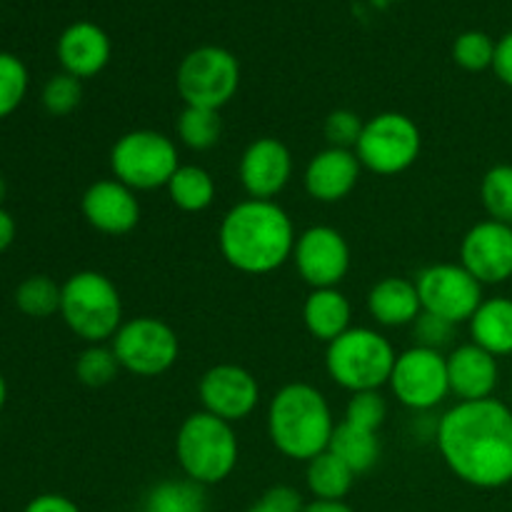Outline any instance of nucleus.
<instances>
[{"label":"nucleus","mask_w":512,"mask_h":512,"mask_svg":"<svg viewBox=\"0 0 512 512\" xmlns=\"http://www.w3.org/2000/svg\"><path fill=\"white\" fill-rule=\"evenodd\" d=\"M435 438L445 465L463 483L480 490L512 483V410L500 400L453 405Z\"/></svg>","instance_id":"nucleus-1"},{"label":"nucleus","mask_w":512,"mask_h":512,"mask_svg":"<svg viewBox=\"0 0 512 512\" xmlns=\"http://www.w3.org/2000/svg\"><path fill=\"white\" fill-rule=\"evenodd\" d=\"M295 225L275 200H240L220 220L218 248L245 275H268L293 260Z\"/></svg>","instance_id":"nucleus-2"},{"label":"nucleus","mask_w":512,"mask_h":512,"mask_svg":"<svg viewBox=\"0 0 512 512\" xmlns=\"http://www.w3.org/2000/svg\"><path fill=\"white\" fill-rule=\"evenodd\" d=\"M335 425L325 395L308 383L283 385L268 405L270 443L290 460L308 463L325 453Z\"/></svg>","instance_id":"nucleus-3"},{"label":"nucleus","mask_w":512,"mask_h":512,"mask_svg":"<svg viewBox=\"0 0 512 512\" xmlns=\"http://www.w3.org/2000/svg\"><path fill=\"white\" fill-rule=\"evenodd\" d=\"M238 455L240 445L233 425L205 410L188 415L175 435V458L180 470L203 488L223 483L238 465Z\"/></svg>","instance_id":"nucleus-4"},{"label":"nucleus","mask_w":512,"mask_h":512,"mask_svg":"<svg viewBox=\"0 0 512 512\" xmlns=\"http://www.w3.org/2000/svg\"><path fill=\"white\" fill-rule=\"evenodd\" d=\"M395 360L398 353L393 343L373 328L345 330L325 350V370L330 380L350 395L388 385Z\"/></svg>","instance_id":"nucleus-5"},{"label":"nucleus","mask_w":512,"mask_h":512,"mask_svg":"<svg viewBox=\"0 0 512 512\" xmlns=\"http://www.w3.org/2000/svg\"><path fill=\"white\" fill-rule=\"evenodd\" d=\"M60 315L78 338L98 345L113 340L123 325V300L108 275L80 270L63 283Z\"/></svg>","instance_id":"nucleus-6"},{"label":"nucleus","mask_w":512,"mask_h":512,"mask_svg":"<svg viewBox=\"0 0 512 512\" xmlns=\"http://www.w3.org/2000/svg\"><path fill=\"white\" fill-rule=\"evenodd\" d=\"M178 168V145L158 130H130L110 148L113 178L133 190L165 188Z\"/></svg>","instance_id":"nucleus-7"},{"label":"nucleus","mask_w":512,"mask_h":512,"mask_svg":"<svg viewBox=\"0 0 512 512\" xmlns=\"http://www.w3.org/2000/svg\"><path fill=\"white\" fill-rule=\"evenodd\" d=\"M175 85L185 105L220 110L238 93L240 63L230 50L200 45L178 65Z\"/></svg>","instance_id":"nucleus-8"},{"label":"nucleus","mask_w":512,"mask_h":512,"mask_svg":"<svg viewBox=\"0 0 512 512\" xmlns=\"http://www.w3.org/2000/svg\"><path fill=\"white\" fill-rule=\"evenodd\" d=\"M420 148H423V138H420L418 123L405 113L388 110V113H378L375 118L365 120L355 155L370 173L398 175L420 158Z\"/></svg>","instance_id":"nucleus-9"},{"label":"nucleus","mask_w":512,"mask_h":512,"mask_svg":"<svg viewBox=\"0 0 512 512\" xmlns=\"http://www.w3.org/2000/svg\"><path fill=\"white\" fill-rule=\"evenodd\" d=\"M120 368L138 378H158L168 373L180 355V340L165 320L140 315L120 325L110 340Z\"/></svg>","instance_id":"nucleus-10"},{"label":"nucleus","mask_w":512,"mask_h":512,"mask_svg":"<svg viewBox=\"0 0 512 512\" xmlns=\"http://www.w3.org/2000/svg\"><path fill=\"white\" fill-rule=\"evenodd\" d=\"M388 385L405 408L418 413L438 408L450 395L448 358L438 350L413 345L398 355Z\"/></svg>","instance_id":"nucleus-11"},{"label":"nucleus","mask_w":512,"mask_h":512,"mask_svg":"<svg viewBox=\"0 0 512 512\" xmlns=\"http://www.w3.org/2000/svg\"><path fill=\"white\" fill-rule=\"evenodd\" d=\"M420 305L425 313L448 323H468L483 303V285L458 263H438L415 275Z\"/></svg>","instance_id":"nucleus-12"},{"label":"nucleus","mask_w":512,"mask_h":512,"mask_svg":"<svg viewBox=\"0 0 512 512\" xmlns=\"http://www.w3.org/2000/svg\"><path fill=\"white\" fill-rule=\"evenodd\" d=\"M293 263L313 290L338 288L350 270V245L330 225H313L295 240Z\"/></svg>","instance_id":"nucleus-13"},{"label":"nucleus","mask_w":512,"mask_h":512,"mask_svg":"<svg viewBox=\"0 0 512 512\" xmlns=\"http://www.w3.org/2000/svg\"><path fill=\"white\" fill-rule=\"evenodd\" d=\"M198 398L205 413L233 425L258 408L260 385L243 365L220 363L203 373L198 383Z\"/></svg>","instance_id":"nucleus-14"},{"label":"nucleus","mask_w":512,"mask_h":512,"mask_svg":"<svg viewBox=\"0 0 512 512\" xmlns=\"http://www.w3.org/2000/svg\"><path fill=\"white\" fill-rule=\"evenodd\" d=\"M460 265L480 285H500L512 278V225L483 220L465 233Z\"/></svg>","instance_id":"nucleus-15"},{"label":"nucleus","mask_w":512,"mask_h":512,"mask_svg":"<svg viewBox=\"0 0 512 512\" xmlns=\"http://www.w3.org/2000/svg\"><path fill=\"white\" fill-rule=\"evenodd\" d=\"M245 193L255 200H273L293 178V155L278 138H258L245 148L238 165Z\"/></svg>","instance_id":"nucleus-16"},{"label":"nucleus","mask_w":512,"mask_h":512,"mask_svg":"<svg viewBox=\"0 0 512 512\" xmlns=\"http://www.w3.org/2000/svg\"><path fill=\"white\" fill-rule=\"evenodd\" d=\"M85 220L98 233L128 235L140 220V203L135 190L115 178L95 180L80 200Z\"/></svg>","instance_id":"nucleus-17"},{"label":"nucleus","mask_w":512,"mask_h":512,"mask_svg":"<svg viewBox=\"0 0 512 512\" xmlns=\"http://www.w3.org/2000/svg\"><path fill=\"white\" fill-rule=\"evenodd\" d=\"M360 170L363 165H360L355 150L328 145L325 150L315 153L305 168V193L318 203H340L358 185Z\"/></svg>","instance_id":"nucleus-18"},{"label":"nucleus","mask_w":512,"mask_h":512,"mask_svg":"<svg viewBox=\"0 0 512 512\" xmlns=\"http://www.w3.org/2000/svg\"><path fill=\"white\" fill-rule=\"evenodd\" d=\"M448 380L450 393L458 395L460 403L493 398L500 383L498 358L475 343L460 345L448 355Z\"/></svg>","instance_id":"nucleus-19"},{"label":"nucleus","mask_w":512,"mask_h":512,"mask_svg":"<svg viewBox=\"0 0 512 512\" xmlns=\"http://www.w3.org/2000/svg\"><path fill=\"white\" fill-rule=\"evenodd\" d=\"M58 60L63 73L85 80L98 75L110 60V38L100 25L78 20L58 38Z\"/></svg>","instance_id":"nucleus-20"},{"label":"nucleus","mask_w":512,"mask_h":512,"mask_svg":"<svg viewBox=\"0 0 512 512\" xmlns=\"http://www.w3.org/2000/svg\"><path fill=\"white\" fill-rule=\"evenodd\" d=\"M368 313L383 328H403L413 325L423 313L415 280L383 278L368 293Z\"/></svg>","instance_id":"nucleus-21"},{"label":"nucleus","mask_w":512,"mask_h":512,"mask_svg":"<svg viewBox=\"0 0 512 512\" xmlns=\"http://www.w3.org/2000/svg\"><path fill=\"white\" fill-rule=\"evenodd\" d=\"M350 318H353L350 300L338 288L313 290L305 298L303 323L320 343H333L345 330H350Z\"/></svg>","instance_id":"nucleus-22"},{"label":"nucleus","mask_w":512,"mask_h":512,"mask_svg":"<svg viewBox=\"0 0 512 512\" xmlns=\"http://www.w3.org/2000/svg\"><path fill=\"white\" fill-rule=\"evenodd\" d=\"M470 338L490 355H512V300L488 298L468 320Z\"/></svg>","instance_id":"nucleus-23"},{"label":"nucleus","mask_w":512,"mask_h":512,"mask_svg":"<svg viewBox=\"0 0 512 512\" xmlns=\"http://www.w3.org/2000/svg\"><path fill=\"white\" fill-rule=\"evenodd\" d=\"M328 450L333 455H338L355 475H363L368 470H373L380 460V438L373 430H363L358 425L350 423H338L333 430V438H330Z\"/></svg>","instance_id":"nucleus-24"},{"label":"nucleus","mask_w":512,"mask_h":512,"mask_svg":"<svg viewBox=\"0 0 512 512\" xmlns=\"http://www.w3.org/2000/svg\"><path fill=\"white\" fill-rule=\"evenodd\" d=\"M165 190L170 195V203L183 213H203L215 200L213 175L200 165H180Z\"/></svg>","instance_id":"nucleus-25"},{"label":"nucleus","mask_w":512,"mask_h":512,"mask_svg":"<svg viewBox=\"0 0 512 512\" xmlns=\"http://www.w3.org/2000/svg\"><path fill=\"white\" fill-rule=\"evenodd\" d=\"M355 478L358 475L330 450L308 460V470H305V483L315 500H343L353 488Z\"/></svg>","instance_id":"nucleus-26"},{"label":"nucleus","mask_w":512,"mask_h":512,"mask_svg":"<svg viewBox=\"0 0 512 512\" xmlns=\"http://www.w3.org/2000/svg\"><path fill=\"white\" fill-rule=\"evenodd\" d=\"M175 133H178L180 143H183L185 148L210 150L213 145H218L220 135H223L220 110L185 105V108L180 110L178 120H175Z\"/></svg>","instance_id":"nucleus-27"},{"label":"nucleus","mask_w":512,"mask_h":512,"mask_svg":"<svg viewBox=\"0 0 512 512\" xmlns=\"http://www.w3.org/2000/svg\"><path fill=\"white\" fill-rule=\"evenodd\" d=\"M145 512H205V488L193 480H163L145 500Z\"/></svg>","instance_id":"nucleus-28"},{"label":"nucleus","mask_w":512,"mask_h":512,"mask_svg":"<svg viewBox=\"0 0 512 512\" xmlns=\"http://www.w3.org/2000/svg\"><path fill=\"white\" fill-rule=\"evenodd\" d=\"M63 285L55 283L48 275H30L15 290V305L28 318H50L60 313Z\"/></svg>","instance_id":"nucleus-29"},{"label":"nucleus","mask_w":512,"mask_h":512,"mask_svg":"<svg viewBox=\"0 0 512 512\" xmlns=\"http://www.w3.org/2000/svg\"><path fill=\"white\" fill-rule=\"evenodd\" d=\"M480 200L490 220L512 225V165H495L485 173Z\"/></svg>","instance_id":"nucleus-30"},{"label":"nucleus","mask_w":512,"mask_h":512,"mask_svg":"<svg viewBox=\"0 0 512 512\" xmlns=\"http://www.w3.org/2000/svg\"><path fill=\"white\" fill-rule=\"evenodd\" d=\"M120 363L115 358V350L110 345H88L75 360V375L88 388H105L113 383L120 373Z\"/></svg>","instance_id":"nucleus-31"},{"label":"nucleus","mask_w":512,"mask_h":512,"mask_svg":"<svg viewBox=\"0 0 512 512\" xmlns=\"http://www.w3.org/2000/svg\"><path fill=\"white\" fill-rule=\"evenodd\" d=\"M453 58L468 73H483L493 68L495 40L483 30H468L453 43Z\"/></svg>","instance_id":"nucleus-32"},{"label":"nucleus","mask_w":512,"mask_h":512,"mask_svg":"<svg viewBox=\"0 0 512 512\" xmlns=\"http://www.w3.org/2000/svg\"><path fill=\"white\" fill-rule=\"evenodd\" d=\"M28 93V68L10 53H0V120L18 110Z\"/></svg>","instance_id":"nucleus-33"},{"label":"nucleus","mask_w":512,"mask_h":512,"mask_svg":"<svg viewBox=\"0 0 512 512\" xmlns=\"http://www.w3.org/2000/svg\"><path fill=\"white\" fill-rule=\"evenodd\" d=\"M388 418V403L380 395V390H365V393H353L345 408V423L358 425L363 430L378 433Z\"/></svg>","instance_id":"nucleus-34"},{"label":"nucleus","mask_w":512,"mask_h":512,"mask_svg":"<svg viewBox=\"0 0 512 512\" xmlns=\"http://www.w3.org/2000/svg\"><path fill=\"white\" fill-rule=\"evenodd\" d=\"M80 98H83V85H80L78 78L68 73L53 75L43 88V105L55 118L73 113L80 105Z\"/></svg>","instance_id":"nucleus-35"},{"label":"nucleus","mask_w":512,"mask_h":512,"mask_svg":"<svg viewBox=\"0 0 512 512\" xmlns=\"http://www.w3.org/2000/svg\"><path fill=\"white\" fill-rule=\"evenodd\" d=\"M363 120L358 118V113L353 110L338 108L325 118V140H328L330 148H345L355 150L358 145L360 133H363Z\"/></svg>","instance_id":"nucleus-36"},{"label":"nucleus","mask_w":512,"mask_h":512,"mask_svg":"<svg viewBox=\"0 0 512 512\" xmlns=\"http://www.w3.org/2000/svg\"><path fill=\"white\" fill-rule=\"evenodd\" d=\"M413 328V338H415V345H420V348H430V350H443L445 345H450V340H453L455 335V328L458 325L448 323L445 318H438V315L433 313H420L418 318H415V323L410 325Z\"/></svg>","instance_id":"nucleus-37"},{"label":"nucleus","mask_w":512,"mask_h":512,"mask_svg":"<svg viewBox=\"0 0 512 512\" xmlns=\"http://www.w3.org/2000/svg\"><path fill=\"white\" fill-rule=\"evenodd\" d=\"M305 503L300 493L290 485H275L265 490L258 503L250 505L248 512H303Z\"/></svg>","instance_id":"nucleus-38"},{"label":"nucleus","mask_w":512,"mask_h":512,"mask_svg":"<svg viewBox=\"0 0 512 512\" xmlns=\"http://www.w3.org/2000/svg\"><path fill=\"white\" fill-rule=\"evenodd\" d=\"M493 70L505 85H510V88H512V30H510V33H505L503 38L495 43Z\"/></svg>","instance_id":"nucleus-39"},{"label":"nucleus","mask_w":512,"mask_h":512,"mask_svg":"<svg viewBox=\"0 0 512 512\" xmlns=\"http://www.w3.org/2000/svg\"><path fill=\"white\" fill-rule=\"evenodd\" d=\"M23 512H80V508L73 503V500L65 498V495L45 493L30 500Z\"/></svg>","instance_id":"nucleus-40"},{"label":"nucleus","mask_w":512,"mask_h":512,"mask_svg":"<svg viewBox=\"0 0 512 512\" xmlns=\"http://www.w3.org/2000/svg\"><path fill=\"white\" fill-rule=\"evenodd\" d=\"M15 240V220L13 215L8 213V210L0 208V253H5V250L13 245Z\"/></svg>","instance_id":"nucleus-41"},{"label":"nucleus","mask_w":512,"mask_h":512,"mask_svg":"<svg viewBox=\"0 0 512 512\" xmlns=\"http://www.w3.org/2000/svg\"><path fill=\"white\" fill-rule=\"evenodd\" d=\"M303 512H353L345 500H313V503H305Z\"/></svg>","instance_id":"nucleus-42"},{"label":"nucleus","mask_w":512,"mask_h":512,"mask_svg":"<svg viewBox=\"0 0 512 512\" xmlns=\"http://www.w3.org/2000/svg\"><path fill=\"white\" fill-rule=\"evenodd\" d=\"M5 400H8V385H5V378H3V373H0V410H3Z\"/></svg>","instance_id":"nucleus-43"},{"label":"nucleus","mask_w":512,"mask_h":512,"mask_svg":"<svg viewBox=\"0 0 512 512\" xmlns=\"http://www.w3.org/2000/svg\"><path fill=\"white\" fill-rule=\"evenodd\" d=\"M5 190L8 188H5V178H3V173H0V203L5 200Z\"/></svg>","instance_id":"nucleus-44"},{"label":"nucleus","mask_w":512,"mask_h":512,"mask_svg":"<svg viewBox=\"0 0 512 512\" xmlns=\"http://www.w3.org/2000/svg\"><path fill=\"white\" fill-rule=\"evenodd\" d=\"M380 3H400V0H380Z\"/></svg>","instance_id":"nucleus-45"}]
</instances>
